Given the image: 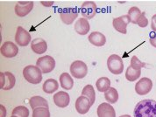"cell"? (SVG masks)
Masks as SVG:
<instances>
[{
	"label": "cell",
	"mask_w": 156,
	"mask_h": 117,
	"mask_svg": "<svg viewBox=\"0 0 156 117\" xmlns=\"http://www.w3.org/2000/svg\"><path fill=\"white\" fill-rule=\"evenodd\" d=\"M134 117H156V101L143 100L135 106Z\"/></svg>",
	"instance_id": "cell-1"
},
{
	"label": "cell",
	"mask_w": 156,
	"mask_h": 117,
	"mask_svg": "<svg viewBox=\"0 0 156 117\" xmlns=\"http://www.w3.org/2000/svg\"><path fill=\"white\" fill-rule=\"evenodd\" d=\"M23 76L32 84H39L42 81V72L37 66H27L23 70Z\"/></svg>",
	"instance_id": "cell-2"
},
{
	"label": "cell",
	"mask_w": 156,
	"mask_h": 117,
	"mask_svg": "<svg viewBox=\"0 0 156 117\" xmlns=\"http://www.w3.org/2000/svg\"><path fill=\"white\" fill-rule=\"evenodd\" d=\"M107 67L109 71L115 75L121 74L124 71V63L120 56L112 54L107 60Z\"/></svg>",
	"instance_id": "cell-3"
},
{
	"label": "cell",
	"mask_w": 156,
	"mask_h": 117,
	"mask_svg": "<svg viewBox=\"0 0 156 117\" xmlns=\"http://www.w3.org/2000/svg\"><path fill=\"white\" fill-rule=\"evenodd\" d=\"M36 66L41 70L42 74H48L55 67V60L51 56L45 55L37 60Z\"/></svg>",
	"instance_id": "cell-4"
},
{
	"label": "cell",
	"mask_w": 156,
	"mask_h": 117,
	"mask_svg": "<svg viewBox=\"0 0 156 117\" xmlns=\"http://www.w3.org/2000/svg\"><path fill=\"white\" fill-rule=\"evenodd\" d=\"M71 75L76 79H83L88 74V67L82 60H76L70 66Z\"/></svg>",
	"instance_id": "cell-5"
},
{
	"label": "cell",
	"mask_w": 156,
	"mask_h": 117,
	"mask_svg": "<svg viewBox=\"0 0 156 117\" xmlns=\"http://www.w3.org/2000/svg\"><path fill=\"white\" fill-rule=\"evenodd\" d=\"M80 12L84 19H91L98 12V6L93 1H85L81 5Z\"/></svg>",
	"instance_id": "cell-6"
},
{
	"label": "cell",
	"mask_w": 156,
	"mask_h": 117,
	"mask_svg": "<svg viewBox=\"0 0 156 117\" xmlns=\"http://www.w3.org/2000/svg\"><path fill=\"white\" fill-rule=\"evenodd\" d=\"M16 83V78L11 72L0 73V88L3 90H10L13 88Z\"/></svg>",
	"instance_id": "cell-7"
},
{
	"label": "cell",
	"mask_w": 156,
	"mask_h": 117,
	"mask_svg": "<svg viewBox=\"0 0 156 117\" xmlns=\"http://www.w3.org/2000/svg\"><path fill=\"white\" fill-rule=\"evenodd\" d=\"M153 88V81L147 78L144 77L140 79L135 85V92L139 95H146L150 93Z\"/></svg>",
	"instance_id": "cell-8"
},
{
	"label": "cell",
	"mask_w": 156,
	"mask_h": 117,
	"mask_svg": "<svg viewBox=\"0 0 156 117\" xmlns=\"http://www.w3.org/2000/svg\"><path fill=\"white\" fill-rule=\"evenodd\" d=\"M129 23H131L130 18L128 15H124L119 18H115L112 20V26L116 31L119 33L126 34L127 33V26Z\"/></svg>",
	"instance_id": "cell-9"
},
{
	"label": "cell",
	"mask_w": 156,
	"mask_h": 117,
	"mask_svg": "<svg viewBox=\"0 0 156 117\" xmlns=\"http://www.w3.org/2000/svg\"><path fill=\"white\" fill-rule=\"evenodd\" d=\"M77 9L76 8H65L60 12V18L62 21L66 25H71L75 19L78 17Z\"/></svg>",
	"instance_id": "cell-10"
},
{
	"label": "cell",
	"mask_w": 156,
	"mask_h": 117,
	"mask_svg": "<svg viewBox=\"0 0 156 117\" xmlns=\"http://www.w3.org/2000/svg\"><path fill=\"white\" fill-rule=\"evenodd\" d=\"M15 40L20 46H27L31 41V34L22 26H18L15 34Z\"/></svg>",
	"instance_id": "cell-11"
},
{
	"label": "cell",
	"mask_w": 156,
	"mask_h": 117,
	"mask_svg": "<svg viewBox=\"0 0 156 117\" xmlns=\"http://www.w3.org/2000/svg\"><path fill=\"white\" fill-rule=\"evenodd\" d=\"M33 8V1H19L15 5V13L19 17H25L31 12Z\"/></svg>",
	"instance_id": "cell-12"
},
{
	"label": "cell",
	"mask_w": 156,
	"mask_h": 117,
	"mask_svg": "<svg viewBox=\"0 0 156 117\" xmlns=\"http://www.w3.org/2000/svg\"><path fill=\"white\" fill-rule=\"evenodd\" d=\"M0 52H1V54L5 58H13L18 54L19 47L13 42L6 41L2 45L0 48Z\"/></svg>",
	"instance_id": "cell-13"
},
{
	"label": "cell",
	"mask_w": 156,
	"mask_h": 117,
	"mask_svg": "<svg viewBox=\"0 0 156 117\" xmlns=\"http://www.w3.org/2000/svg\"><path fill=\"white\" fill-rule=\"evenodd\" d=\"M91 106L92 105L90 103V100L87 97L83 96V95L78 97L76 102V109L81 115L87 114Z\"/></svg>",
	"instance_id": "cell-14"
},
{
	"label": "cell",
	"mask_w": 156,
	"mask_h": 117,
	"mask_svg": "<svg viewBox=\"0 0 156 117\" xmlns=\"http://www.w3.org/2000/svg\"><path fill=\"white\" fill-rule=\"evenodd\" d=\"M98 117H116V111L110 103L103 102L98 107Z\"/></svg>",
	"instance_id": "cell-15"
},
{
	"label": "cell",
	"mask_w": 156,
	"mask_h": 117,
	"mask_svg": "<svg viewBox=\"0 0 156 117\" xmlns=\"http://www.w3.org/2000/svg\"><path fill=\"white\" fill-rule=\"evenodd\" d=\"M54 102L59 108H66L70 102L69 95L64 91H59L54 95Z\"/></svg>",
	"instance_id": "cell-16"
},
{
	"label": "cell",
	"mask_w": 156,
	"mask_h": 117,
	"mask_svg": "<svg viewBox=\"0 0 156 117\" xmlns=\"http://www.w3.org/2000/svg\"><path fill=\"white\" fill-rule=\"evenodd\" d=\"M31 48L37 54H43L48 50V44L42 39H34L31 42Z\"/></svg>",
	"instance_id": "cell-17"
},
{
	"label": "cell",
	"mask_w": 156,
	"mask_h": 117,
	"mask_svg": "<svg viewBox=\"0 0 156 117\" xmlns=\"http://www.w3.org/2000/svg\"><path fill=\"white\" fill-rule=\"evenodd\" d=\"M88 40L90 42V44H92L93 46H95L97 47L103 46L106 43L105 36L103 33H101L100 32H92L89 35Z\"/></svg>",
	"instance_id": "cell-18"
},
{
	"label": "cell",
	"mask_w": 156,
	"mask_h": 117,
	"mask_svg": "<svg viewBox=\"0 0 156 117\" xmlns=\"http://www.w3.org/2000/svg\"><path fill=\"white\" fill-rule=\"evenodd\" d=\"M90 23L88 19L84 18H81L77 19L75 24V30L79 35H86L90 32Z\"/></svg>",
	"instance_id": "cell-19"
},
{
	"label": "cell",
	"mask_w": 156,
	"mask_h": 117,
	"mask_svg": "<svg viewBox=\"0 0 156 117\" xmlns=\"http://www.w3.org/2000/svg\"><path fill=\"white\" fill-rule=\"evenodd\" d=\"M141 75V68H137L133 66H129L126 72V79L130 82H133Z\"/></svg>",
	"instance_id": "cell-20"
},
{
	"label": "cell",
	"mask_w": 156,
	"mask_h": 117,
	"mask_svg": "<svg viewBox=\"0 0 156 117\" xmlns=\"http://www.w3.org/2000/svg\"><path fill=\"white\" fill-rule=\"evenodd\" d=\"M29 104L32 108V109H35L37 108H41V107H44V108H48V101L43 98L41 96H33L30 101H29Z\"/></svg>",
	"instance_id": "cell-21"
},
{
	"label": "cell",
	"mask_w": 156,
	"mask_h": 117,
	"mask_svg": "<svg viewBox=\"0 0 156 117\" xmlns=\"http://www.w3.org/2000/svg\"><path fill=\"white\" fill-rule=\"evenodd\" d=\"M60 83L62 88L65 90L72 89L74 86V81L72 79V76L68 73H63L60 76Z\"/></svg>",
	"instance_id": "cell-22"
},
{
	"label": "cell",
	"mask_w": 156,
	"mask_h": 117,
	"mask_svg": "<svg viewBox=\"0 0 156 117\" xmlns=\"http://www.w3.org/2000/svg\"><path fill=\"white\" fill-rule=\"evenodd\" d=\"M43 91L47 94H53L59 88L58 81L55 79H48L43 84Z\"/></svg>",
	"instance_id": "cell-23"
},
{
	"label": "cell",
	"mask_w": 156,
	"mask_h": 117,
	"mask_svg": "<svg viewBox=\"0 0 156 117\" xmlns=\"http://www.w3.org/2000/svg\"><path fill=\"white\" fill-rule=\"evenodd\" d=\"M111 80L107 77H101L99 78L97 82H96V87L98 90L101 93H105L107 90L111 88Z\"/></svg>",
	"instance_id": "cell-24"
},
{
	"label": "cell",
	"mask_w": 156,
	"mask_h": 117,
	"mask_svg": "<svg viewBox=\"0 0 156 117\" xmlns=\"http://www.w3.org/2000/svg\"><path fill=\"white\" fill-rule=\"evenodd\" d=\"M141 11L136 6L131 7L128 11V16L130 18V20H131V23L132 24H134V25H137L138 24V21L140 20V17L142 16Z\"/></svg>",
	"instance_id": "cell-25"
},
{
	"label": "cell",
	"mask_w": 156,
	"mask_h": 117,
	"mask_svg": "<svg viewBox=\"0 0 156 117\" xmlns=\"http://www.w3.org/2000/svg\"><path fill=\"white\" fill-rule=\"evenodd\" d=\"M105 99L106 100L108 103H116L119 100V93L117 89L114 88H110L105 93Z\"/></svg>",
	"instance_id": "cell-26"
},
{
	"label": "cell",
	"mask_w": 156,
	"mask_h": 117,
	"mask_svg": "<svg viewBox=\"0 0 156 117\" xmlns=\"http://www.w3.org/2000/svg\"><path fill=\"white\" fill-rule=\"evenodd\" d=\"M82 95L83 96L87 97L91 105L95 103V101H96V93H95V90L91 85H87L83 88V89L82 91Z\"/></svg>",
	"instance_id": "cell-27"
},
{
	"label": "cell",
	"mask_w": 156,
	"mask_h": 117,
	"mask_svg": "<svg viewBox=\"0 0 156 117\" xmlns=\"http://www.w3.org/2000/svg\"><path fill=\"white\" fill-rule=\"evenodd\" d=\"M12 114V115H16L18 117H29L28 108L25 106H18L14 108Z\"/></svg>",
	"instance_id": "cell-28"
},
{
	"label": "cell",
	"mask_w": 156,
	"mask_h": 117,
	"mask_svg": "<svg viewBox=\"0 0 156 117\" xmlns=\"http://www.w3.org/2000/svg\"><path fill=\"white\" fill-rule=\"evenodd\" d=\"M33 117H50V111L48 108H37L33 110Z\"/></svg>",
	"instance_id": "cell-29"
},
{
	"label": "cell",
	"mask_w": 156,
	"mask_h": 117,
	"mask_svg": "<svg viewBox=\"0 0 156 117\" xmlns=\"http://www.w3.org/2000/svg\"><path fill=\"white\" fill-rule=\"evenodd\" d=\"M131 66H133V67H137V68H143L145 66H146V64L145 63H143L142 61H140L139 59H138V57L137 56H133L132 57V59H131Z\"/></svg>",
	"instance_id": "cell-30"
},
{
	"label": "cell",
	"mask_w": 156,
	"mask_h": 117,
	"mask_svg": "<svg viewBox=\"0 0 156 117\" xmlns=\"http://www.w3.org/2000/svg\"><path fill=\"white\" fill-rule=\"evenodd\" d=\"M137 25L141 28L146 27V26H148V19L146 18V12H143L142 13V16L140 17V20L138 21V24Z\"/></svg>",
	"instance_id": "cell-31"
},
{
	"label": "cell",
	"mask_w": 156,
	"mask_h": 117,
	"mask_svg": "<svg viewBox=\"0 0 156 117\" xmlns=\"http://www.w3.org/2000/svg\"><path fill=\"white\" fill-rule=\"evenodd\" d=\"M151 28L154 32L156 33V14L152 17V22H151Z\"/></svg>",
	"instance_id": "cell-32"
},
{
	"label": "cell",
	"mask_w": 156,
	"mask_h": 117,
	"mask_svg": "<svg viewBox=\"0 0 156 117\" xmlns=\"http://www.w3.org/2000/svg\"><path fill=\"white\" fill-rule=\"evenodd\" d=\"M150 40V44L152 45V46H154V47L156 48V34L152 35L150 37V40Z\"/></svg>",
	"instance_id": "cell-33"
},
{
	"label": "cell",
	"mask_w": 156,
	"mask_h": 117,
	"mask_svg": "<svg viewBox=\"0 0 156 117\" xmlns=\"http://www.w3.org/2000/svg\"><path fill=\"white\" fill-rule=\"evenodd\" d=\"M0 109H1V116L0 117H5V114H6L5 108L3 105H0Z\"/></svg>",
	"instance_id": "cell-34"
},
{
	"label": "cell",
	"mask_w": 156,
	"mask_h": 117,
	"mask_svg": "<svg viewBox=\"0 0 156 117\" xmlns=\"http://www.w3.org/2000/svg\"><path fill=\"white\" fill-rule=\"evenodd\" d=\"M41 5H43V6H47V7L52 6V5H54V2H53V1H52V2H46V1H41Z\"/></svg>",
	"instance_id": "cell-35"
},
{
	"label": "cell",
	"mask_w": 156,
	"mask_h": 117,
	"mask_svg": "<svg viewBox=\"0 0 156 117\" xmlns=\"http://www.w3.org/2000/svg\"><path fill=\"white\" fill-rule=\"evenodd\" d=\"M119 117H132L131 115H120Z\"/></svg>",
	"instance_id": "cell-36"
},
{
	"label": "cell",
	"mask_w": 156,
	"mask_h": 117,
	"mask_svg": "<svg viewBox=\"0 0 156 117\" xmlns=\"http://www.w3.org/2000/svg\"><path fill=\"white\" fill-rule=\"evenodd\" d=\"M11 117H18V116H16V115H12Z\"/></svg>",
	"instance_id": "cell-37"
}]
</instances>
